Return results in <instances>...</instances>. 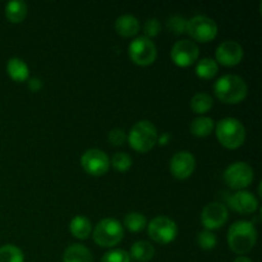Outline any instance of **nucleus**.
Returning a JSON list of instances; mask_svg holds the SVG:
<instances>
[{
	"label": "nucleus",
	"instance_id": "obj_1",
	"mask_svg": "<svg viewBox=\"0 0 262 262\" xmlns=\"http://www.w3.org/2000/svg\"><path fill=\"white\" fill-rule=\"evenodd\" d=\"M257 241V230L255 225L247 220H239L230 225L228 230V245L233 252L245 255L250 252Z\"/></svg>",
	"mask_w": 262,
	"mask_h": 262
},
{
	"label": "nucleus",
	"instance_id": "obj_2",
	"mask_svg": "<svg viewBox=\"0 0 262 262\" xmlns=\"http://www.w3.org/2000/svg\"><path fill=\"white\" fill-rule=\"evenodd\" d=\"M247 83L237 74H224L214 84V92L220 101L237 104L247 96Z\"/></svg>",
	"mask_w": 262,
	"mask_h": 262
},
{
	"label": "nucleus",
	"instance_id": "obj_3",
	"mask_svg": "<svg viewBox=\"0 0 262 262\" xmlns=\"http://www.w3.org/2000/svg\"><path fill=\"white\" fill-rule=\"evenodd\" d=\"M216 136L223 146L228 148H237L246 140V128L237 118H223L216 124Z\"/></svg>",
	"mask_w": 262,
	"mask_h": 262
},
{
	"label": "nucleus",
	"instance_id": "obj_4",
	"mask_svg": "<svg viewBox=\"0 0 262 262\" xmlns=\"http://www.w3.org/2000/svg\"><path fill=\"white\" fill-rule=\"evenodd\" d=\"M158 130L150 120H140L130 129L128 141L129 145L140 152L151 150L158 142Z\"/></svg>",
	"mask_w": 262,
	"mask_h": 262
},
{
	"label": "nucleus",
	"instance_id": "obj_5",
	"mask_svg": "<svg viewBox=\"0 0 262 262\" xmlns=\"http://www.w3.org/2000/svg\"><path fill=\"white\" fill-rule=\"evenodd\" d=\"M123 225L113 217H106L97 223L94 229V239L101 247H113L123 239Z\"/></svg>",
	"mask_w": 262,
	"mask_h": 262
},
{
	"label": "nucleus",
	"instance_id": "obj_6",
	"mask_svg": "<svg viewBox=\"0 0 262 262\" xmlns=\"http://www.w3.org/2000/svg\"><path fill=\"white\" fill-rule=\"evenodd\" d=\"M192 38L201 42H207L217 35V25L212 18L204 14H197L187 20V30Z\"/></svg>",
	"mask_w": 262,
	"mask_h": 262
},
{
	"label": "nucleus",
	"instance_id": "obj_7",
	"mask_svg": "<svg viewBox=\"0 0 262 262\" xmlns=\"http://www.w3.org/2000/svg\"><path fill=\"white\" fill-rule=\"evenodd\" d=\"M253 181V169L250 164L245 161L233 163L225 169L224 182L228 187L233 189L242 191L243 188L250 186Z\"/></svg>",
	"mask_w": 262,
	"mask_h": 262
},
{
	"label": "nucleus",
	"instance_id": "obj_8",
	"mask_svg": "<svg viewBox=\"0 0 262 262\" xmlns=\"http://www.w3.org/2000/svg\"><path fill=\"white\" fill-rule=\"evenodd\" d=\"M147 232L151 239L155 242L166 245L173 242L178 235V227L176 222L168 216H156L154 217L147 225Z\"/></svg>",
	"mask_w": 262,
	"mask_h": 262
},
{
	"label": "nucleus",
	"instance_id": "obj_9",
	"mask_svg": "<svg viewBox=\"0 0 262 262\" xmlns=\"http://www.w3.org/2000/svg\"><path fill=\"white\" fill-rule=\"evenodd\" d=\"M130 59L138 66H148L154 63L158 55L155 43L146 36H138L128 46Z\"/></svg>",
	"mask_w": 262,
	"mask_h": 262
},
{
	"label": "nucleus",
	"instance_id": "obj_10",
	"mask_svg": "<svg viewBox=\"0 0 262 262\" xmlns=\"http://www.w3.org/2000/svg\"><path fill=\"white\" fill-rule=\"evenodd\" d=\"M81 164L84 170L95 177L104 176L110 166V160L106 154L99 148H89L81 158Z\"/></svg>",
	"mask_w": 262,
	"mask_h": 262
},
{
	"label": "nucleus",
	"instance_id": "obj_11",
	"mask_svg": "<svg viewBox=\"0 0 262 262\" xmlns=\"http://www.w3.org/2000/svg\"><path fill=\"white\" fill-rule=\"evenodd\" d=\"M200 55V49L194 41L183 38L177 41L170 51V58L177 66L188 67L197 60Z\"/></svg>",
	"mask_w": 262,
	"mask_h": 262
},
{
	"label": "nucleus",
	"instance_id": "obj_12",
	"mask_svg": "<svg viewBox=\"0 0 262 262\" xmlns=\"http://www.w3.org/2000/svg\"><path fill=\"white\" fill-rule=\"evenodd\" d=\"M228 220V209L220 202H211L204 207L201 214V222L206 230L217 229L223 227Z\"/></svg>",
	"mask_w": 262,
	"mask_h": 262
},
{
	"label": "nucleus",
	"instance_id": "obj_13",
	"mask_svg": "<svg viewBox=\"0 0 262 262\" xmlns=\"http://www.w3.org/2000/svg\"><path fill=\"white\" fill-rule=\"evenodd\" d=\"M196 168V159L189 151H178L170 159V171L176 178H188Z\"/></svg>",
	"mask_w": 262,
	"mask_h": 262
},
{
	"label": "nucleus",
	"instance_id": "obj_14",
	"mask_svg": "<svg viewBox=\"0 0 262 262\" xmlns=\"http://www.w3.org/2000/svg\"><path fill=\"white\" fill-rule=\"evenodd\" d=\"M215 54H216L217 61L223 66H237L243 58V48L237 41L225 40L217 46Z\"/></svg>",
	"mask_w": 262,
	"mask_h": 262
},
{
	"label": "nucleus",
	"instance_id": "obj_15",
	"mask_svg": "<svg viewBox=\"0 0 262 262\" xmlns=\"http://www.w3.org/2000/svg\"><path fill=\"white\" fill-rule=\"evenodd\" d=\"M229 204L235 211L241 214H252L257 210L258 201L255 194L248 191H237L229 199Z\"/></svg>",
	"mask_w": 262,
	"mask_h": 262
},
{
	"label": "nucleus",
	"instance_id": "obj_16",
	"mask_svg": "<svg viewBox=\"0 0 262 262\" xmlns=\"http://www.w3.org/2000/svg\"><path fill=\"white\" fill-rule=\"evenodd\" d=\"M115 30L119 35L124 36V37L135 36L140 31V22L135 15L123 14L115 20Z\"/></svg>",
	"mask_w": 262,
	"mask_h": 262
},
{
	"label": "nucleus",
	"instance_id": "obj_17",
	"mask_svg": "<svg viewBox=\"0 0 262 262\" xmlns=\"http://www.w3.org/2000/svg\"><path fill=\"white\" fill-rule=\"evenodd\" d=\"M64 262H92L91 251L83 245H72L64 251L63 255Z\"/></svg>",
	"mask_w": 262,
	"mask_h": 262
},
{
	"label": "nucleus",
	"instance_id": "obj_18",
	"mask_svg": "<svg viewBox=\"0 0 262 262\" xmlns=\"http://www.w3.org/2000/svg\"><path fill=\"white\" fill-rule=\"evenodd\" d=\"M7 72L12 79L17 82H23L28 78L30 68L22 59L12 58L7 64Z\"/></svg>",
	"mask_w": 262,
	"mask_h": 262
},
{
	"label": "nucleus",
	"instance_id": "obj_19",
	"mask_svg": "<svg viewBox=\"0 0 262 262\" xmlns=\"http://www.w3.org/2000/svg\"><path fill=\"white\" fill-rule=\"evenodd\" d=\"M69 229L71 233L78 239H86L91 234V222L87 219L86 216H82V215H77L72 219L71 224H69Z\"/></svg>",
	"mask_w": 262,
	"mask_h": 262
},
{
	"label": "nucleus",
	"instance_id": "obj_20",
	"mask_svg": "<svg viewBox=\"0 0 262 262\" xmlns=\"http://www.w3.org/2000/svg\"><path fill=\"white\" fill-rule=\"evenodd\" d=\"M27 4L23 0H13L5 5V15L10 22H22L27 15Z\"/></svg>",
	"mask_w": 262,
	"mask_h": 262
},
{
	"label": "nucleus",
	"instance_id": "obj_21",
	"mask_svg": "<svg viewBox=\"0 0 262 262\" xmlns=\"http://www.w3.org/2000/svg\"><path fill=\"white\" fill-rule=\"evenodd\" d=\"M154 253H155V248L150 242H146V241H138L133 243L130 247V256L137 261L145 262L151 260L154 257Z\"/></svg>",
	"mask_w": 262,
	"mask_h": 262
},
{
	"label": "nucleus",
	"instance_id": "obj_22",
	"mask_svg": "<svg viewBox=\"0 0 262 262\" xmlns=\"http://www.w3.org/2000/svg\"><path fill=\"white\" fill-rule=\"evenodd\" d=\"M214 120L210 117H197L191 123V132L197 137H206L214 129Z\"/></svg>",
	"mask_w": 262,
	"mask_h": 262
},
{
	"label": "nucleus",
	"instance_id": "obj_23",
	"mask_svg": "<svg viewBox=\"0 0 262 262\" xmlns=\"http://www.w3.org/2000/svg\"><path fill=\"white\" fill-rule=\"evenodd\" d=\"M214 100L207 92H197L191 99V107L197 114H204L212 107Z\"/></svg>",
	"mask_w": 262,
	"mask_h": 262
},
{
	"label": "nucleus",
	"instance_id": "obj_24",
	"mask_svg": "<svg viewBox=\"0 0 262 262\" xmlns=\"http://www.w3.org/2000/svg\"><path fill=\"white\" fill-rule=\"evenodd\" d=\"M217 71H219V66H217L216 60H214L212 58H202L196 66L197 76L205 79L212 78L217 73Z\"/></svg>",
	"mask_w": 262,
	"mask_h": 262
},
{
	"label": "nucleus",
	"instance_id": "obj_25",
	"mask_svg": "<svg viewBox=\"0 0 262 262\" xmlns=\"http://www.w3.org/2000/svg\"><path fill=\"white\" fill-rule=\"evenodd\" d=\"M124 225L130 232H141L147 225V220L141 212H129L125 215Z\"/></svg>",
	"mask_w": 262,
	"mask_h": 262
},
{
	"label": "nucleus",
	"instance_id": "obj_26",
	"mask_svg": "<svg viewBox=\"0 0 262 262\" xmlns=\"http://www.w3.org/2000/svg\"><path fill=\"white\" fill-rule=\"evenodd\" d=\"M23 252L13 245H5L0 247V262H23Z\"/></svg>",
	"mask_w": 262,
	"mask_h": 262
},
{
	"label": "nucleus",
	"instance_id": "obj_27",
	"mask_svg": "<svg viewBox=\"0 0 262 262\" xmlns=\"http://www.w3.org/2000/svg\"><path fill=\"white\" fill-rule=\"evenodd\" d=\"M197 243L204 250H214L217 245V238L211 230H204L197 235Z\"/></svg>",
	"mask_w": 262,
	"mask_h": 262
},
{
	"label": "nucleus",
	"instance_id": "obj_28",
	"mask_svg": "<svg viewBox=\"0 0 262 262\" xmlns=\"http://www.w3.org/2000/svg\"><path fill=\"white\" fill-rule=\"evenodd\" d=\"M112 165L118 171H127L132 166V158L125 152H117L112 158Z\"/></svg>",
	"mask_w": 262,
	"mask_h": 262
},
{
	"label": "nucleus",
	"instance_id": "obj_29",
	"mask_svg": "<svg viewBox=\"0 0 262 262\" xmlns=\"http://www.w3.org/2000/svg\"><path fill=\"white\" fill-rule=\"evenodd\" d=\"M166 26H168L169 30L171 32L177 33H183L186 32L187 30V19L183 17V15H179V14H174L171 17L168 18V22H166Z\"/></svg>",
	"mask_w": 262,
	"mask_h": 262
},
{
	"label": "nucleus",
	"instance_id": "obj_30",
	"mask_svg": "<svg viewBox=\"0 0 262 262\" xmlns=\"http://www.w3.org/2000/svg\"><path fill=\"white\" fill-rule=\"evenodd\" d=\"M129 253L124 250H112L102 256L101 262H129Z\"/></svg>",
	"mask_w": 262,
	"mask_h": 262
},
{
	"label": "nucleus",
	"instance_id": "obj_31",
	"mask_svg": "<svg viewBox=\"0 0 262 262\" xmlns=\"http://www.w3.org/2000/svg\"><path fill=\"white\" fill-rule=\"evenodd\" d=\"M160 22H159L156 18H150V19L146 20L145 26H143V32H145L146 37H155V36L159 35L160 32Z\"/></svg>",
	"mask_w": 262,
	"mask_h": 262
},
{
	"label": "nucleus",
	"instance_id": "obj_32",
	"mask_svg": "<svg viewBox=\"0 0 262 262\" xmlns=\"http://www.w3.org/2000/svg\"><path fill=\"white\" fill-rule=\"evenodd\" d=\"M107 138H109V141L114 146H122L125 142V140H127V136H125V132L122 128H114V129L109 132Z\"/></svg>",
	"mask_w": 262,
	"mask_h": 262
},
{
	"label": "nucleus",
	"instance_id": "obj_33",
	"mask_svg": "<svg viewBox=\"0 0 262 262\" xmlns=\"http://www.w3.org/2000/svg\"><path fill=\"white\" fill-rule=\"evenodd\" d=\"M28 87L31 91H40L42 89V81L37 77H33V78L28 79Z\"/></svg>",
	"mask_w": 262,
	"mask_h": 262
},
{
	"label": "nucleus",
	"instance_id": "obj_34",
	"mask_svg": "<svg viewBox=\"0 0 262 262\" xmlns=\"http://www.w3.org/2000/svg\"><path fill=\"white\" fill-rule=\"evenodd\" d=\"M169 140H170V133H163L160 135V137H158V142L160 145H166Z\"/></svg>",
	"mask_w": 262,
	"mask_h": 262
},
{
	"label": "nucleus",
	"instance_id": "obj_35",
	"mask_svg": "<svg viewBox=\"0 0 262 262\" xmlns=\"http://www.w3.org/2000/svg\"><path fill=\"white\" fill-rule=\"evenodd\" d=\"M233 262H252L248 257H245V256H239V257L235 258Z\"/></svg>",
	"mask_w": 262,
	"mask_h": 262
}]
</instances>
